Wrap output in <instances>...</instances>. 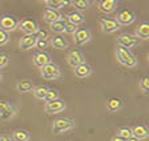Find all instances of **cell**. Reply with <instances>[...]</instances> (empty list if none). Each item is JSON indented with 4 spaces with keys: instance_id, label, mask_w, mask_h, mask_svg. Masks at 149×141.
<instances>
[{
    "instance_id": "1",
    "label": "cell",
    "mask_w": 149,
    "mask_h": 141,
    "mask_svg": "<svg viewBox=\"0 0 149 141\" xmlns=\"http://www.w3.org/2000/svg\"><path fill=\"white\" fill-rule=\"evenodd\" d=\"M116 57H117L118 63L123 64V65L128 67V68H133V67L137 65V59L129 49L124 47H117V51H116Z\"/></svg>"
},
{
    "instance_id": "2",
    "label": "cell",
    "mask_w": 149,
    "mask_h": 141,
    "mask_svg": "<svg viewBox=\"0 0 149 141\" xmlns=\"http://www.w3.org/2000/svg\"><path fill=\"white\" fill-rule=\"evenodd\" d=\"M72 128H74L73 120L68 119V117H60V119H57L55 122H53L52 132L55 136H59V135H61L63 132H67Z\"/></svg>"
},
{
    "instance_id": "3",
    "label": "cell",
    "mask_w": 149,
    "mask_h": 141,
    "mask_svg": "<svg viewBox=\"0 0 149 141\" xmlns=\"http://www.w3.org/2000/svg\"><path fill=\"white\" fill-rule=\"evenodd\" d=\"M60 75H61L60 68H59V65H56L55 63H49L41 68V76H43V78L47 80V81L56 80V78L60 77Z\"/></svg>"
},
{
    "instance_id": "4",
    "label": "cell",
    "mask_w": 149,
    "mask_h": 141,
    "mask_svg": "<svg viewBox=\"0 0 149 141\" xmlns=\"http://www.w3.org/2000/svg\"><path fill=\"white\" fill-rule=\"evenodd\" d=\"M19 24H20L19 19L13 15H4L0 17V29H3L8 33L11 31H15L19 27Z\"/></svg>"
},
{
    "instance_id": "5",
    "label": "cell",
    "mask_w": 149,
    "mask_h": 141,
    "mask_svg": "<svg viewBox=\"0 0 149 141\" xmlns=\"http://www.w3.org/2000/svg\"><path fill=\"white\" fill-rule=\"evenodd\" d=\"M140 41L141 40H140L139 38H136V36H133V35H129V33H123V35H120V36L117 38L118 45H120V47L127 48V49H129V48L137 45Z\"/></svg>"
},
{
    "instance_id": "6",
    "label": "cell",
    "mask_w": 149,
    "mask_h": 141,
    "mask_svg": "<svg viewBox=\"0 0 149 141\" xmlns=\"http://www.w3.org/2000/svg\"><path fill=\"white\" fill-rule=\"evenodd\" d=\"M74 44L76 45H84L85 43H88V41L92 39V33H91V31L88 28H77V31L74 32Z\"/></svg>"
},
{
    "instance_id": "7",
    "label": "cell",
    "mask_w": 149,
    "mask_h": 141,
    "mask_svg": "<svg viewBox=\"0 0 149 141\" xmlns=\"http://www.w3.org/2000/svg\"><path fill=\"white\" fill-rule=\"evenodd\" d=\"M100 27H101L102 32H105V33H112V32H116L117 29H120L121 25L116 22V19L102 17V19H100Z\"/></svg>"
},
{
    "instance_id": "8",
    "label": "cell",
    "mask_w": 149,
    "mask_h": 141,
    "mask_svg": "<svg viewBox=\"0 0 149 141\" xmlns=\"http://www.w3.org/2000/svg\"><path fill=\"white\" fill-rule=\"evenodd\" d=\"M65 103L64 100H60V99H57V100L55 101H51V103H45V105H44V109H45L47 113H49V115H55V113H60L63 112V110L65 109Z\"/></svg>"
},
{
    "instance_id": "9",
    "label": "cell",
    "mask_w": 149,
    "mask_h": 141,
    "mask_svg": "<svg viewBox=\"0 0 149 141\" xmlns=\"http://www.w3.org/2000/svg\"><path fill=\"white\" fill-rule=\"evenodd\" d=\"M19 27H20V29H22L25 35H35L37 31H39V29H40V28H39L37 22H35V20H32V19L23 20V22L19 24Z\"/></svg>"
},
{
    "instance_id": "10",
    "label": "cell",
    "mask_w": 149,
    "mask_h": 141,
    "mask_svg": "<svg viewBox=\"0 0 149 141\" xmlns=\"http://www.w3.org/2000/svg\"><path fill=\"white\" fill-rule=\"evenodd\" d=\"M67 60H68V64L72 67V68H76L80 64L85 63V57L81 53L80 51H71L67 56Z\"/></svg>"
},
{
    "instance_id": "11",
    "label": "cell",
    "mask_w": 149,
    "mask_h": 141,
    "mask_svg": "<svg viewBox=\"0 0 149 141\" xmlns=\"http://www.w3.org/2000/svg\"><path fill=\"white\" fill-rule=\"evenodd\" d=\"M134 20H136L134 12H132L129 10H124V11H121V12H118L116 22L120 25H128V24H132Z\"/></svg>"
},
{
    "instance_id": "12",
    "label": "cell",
    "mask_w": 149,
    "mask_h": 141,
    "mask_svg": "<svg viewBox=\"0 0 149 141\" xmlns=\"http://www.w3.org/2000/svg\"><path fill=\"white\" fill-rule=\"evenodd\" d=\"M16 108L13 105H11L7 101H0V117L4 120H8L11 117L15 116Z\"/></svg>"
},
{
    "instance_id": "13",
    "label": "cell",
    "mask_w": 149,
    "mask_h": 141,
    "mask_svg": "<svg viewBox=\"0 0 149 141\" xmlns=\"http://www.w3.org/2000/svg\"><path fill=\"white\" fill-rule=\"evenodd\" d=\"M36 43H37V38L35 35H24L22 39H20V48L23 51H28V49H32L33 47H36Z\"/></svg>"
},
{
    "instance_id": "14",
    "label": "cell",
    "mask_w": 149,
    "mask_h": 141,
    "mask_svg": "<svg viewBox=\"0 0 149 141\" xmlns=\"http://www.w3.org/2000/svg\"><path fill=\"white\" fill-rule=\"evenodd\" d=\"M52 63L51 61V56L47 52H41V51H39V52H36L33 56V64L36 67H39V68H43V67H45L47 64Z\"/></svg>"
},
{
    "instance_id": "15",
    "label": "cell",
    "mask_w": 149,
    "mask_h": 141,
    "mask_svg": "<svg viewBox=\"0 0 149 141\" xmlns=\"http://www.w3.org/2000/svg\"><path fill=\"white\" fill-rule=\"evenodd\" d=\"M117 6L118 3L116 0H101V1H99V8L104 13H111L113 11H116Z\"/></svg>"
},
{
    "instance_id": "16",
    "label": "cell",
    "mask_w": 149,
    "mask_h": 141,
    "mask_svg": "<svg viewBox=\"0 0 149 141\" xmlns=\"http://www.w3.org/2000/svg\"><path fill=\"white\" fill-rule=\"evenodd\" d=\"M43 16H44V20H45L47 23H49V24H52V23H55V22H59V20L63 19V15L59 11L49 10V8H45V10H44Z\"/></svg>"
},
{
    "instance_id": "17",
    "label": "cell",
    "mask_w": 149,
    "mask_h": 141,
    "mask_svg": "<svg viewBox=\"0 0 149 141\" xmlns=\"http://www.w3.org/2000/svg\"><path fill=\"white\" fill-rule=\"evenodd\" d=\"M132 136H133V138L136 141L145 140L149 136V129L145 125H137L132 129Z\"/></svg>"
},
{
    "instance_id": "18",
    "label": "cell",
    "mask_w": 149,
    "mask_h": 141,
    "mask_svg": "<svg viewBox=\"0 0 149 141\" xmlns=\"http://www.w3.org/2000/svg\"><path fill=\"white\" fill-rule=\"evenodd\" d=\"M73 69H74V75L77 76V77H80V78L88 77V76L92 73V67L87 63L80 64L79 67H76V68H73Z\"/></svg>"
},
{
    "instance_id": "19",
    "label": "cell",
    "mask_w": 149,
    "mask_h": 141,
    "mask_svg": "<svg viewBox=\"0 0 149 141\" xmlns=\"http://www.w3.org/2000/svg\"><path fill=\"white\" fill-rule=\"evenodd\" d=\"M49 44L52 45L55 49H67L68 48V41L65 40L61 36H53V39L49 41Z\"/></svg>"
},
{
    "instance_id": "20",
    "label": "cell",
    "mask_w": 149,
    "mask_h": 141,
    "mask_svg": "<svg viewBox=\"0 0 149 141\" xmlns=\"http://www.w3.org/2000/svg\"><path fill=\"white\" fill-rule=\"evenodd\" d=\"M136 38L140 40H146L149 38V24L148 23H141L136 28Z\"/></svg>"
},
{
    "instance_id": "21",
    "label": "cell",
    "mask_w": 149,
    "mask_h": 141,
    "mask_svg": "<svg viewBox=\"0 0 149 141\" xmlns=\"http://www.w3.org/2000/svg\"><path fill=\"white\" fill-rule=\"evenodd\" d=\"M69 4H71V1H68V0H45L47 8L55 11H57L59 8H63L65 6H69Z\"/></svg>"
},
{
    "instance_id": "22",
    "label": "cell",
    "mask_w": 149,
    "mask_h": 141,
    "mask_svg": "<svg viewBox=\"0 0 149 141\" xmlns=\"http://www.w3.org/2000/svg\"><path fill=\"white\" fill-rule=\"evenodd\" d=\"M33 83L31 80H22L16 84V89H17L19 93H27V92H31L33 89Z\"/></svg>"
},
{
    "instance_id": "23",
    "label": "cell",
    "mask_w": 149,
    "mask_h": 141,
    "mask_svg": "<svg viewBox=\"0 0 149 141\" xmlns=\"http://www.w3.org/2000/svg\"><path fill=\"white\" fill-rule=\"evenodd\" d=\"M31 135L24 129H17L12 133V141H29Z\"/></svg>"
},
{
    "instance_id": "24",
    "label": "cell",
    "mask_w": 149,
    "mask_h": 141,
    "mask_svg": "<svg viewBox=\"0 0 149 141\" xmlns=\"http://www.w3.org/2000/svg\"><path fill=\"white\" fill-rule=\"evenodd\" d=\"M121 107H123V101L118 97H111L107 101V108H108L111 112H117Z\"/></svg>"
},
{
    "instance_id": "25",
    "label": "cell",
    "mask_w": 149,
    "mask_h": 141,
    "mask_svg": "<svg viewBox=\"0 0 149 141\" xmlns=\"http://www.w3.org/2000/svg\"><path fill=\"white\" fill-rule=\"evenodd\" d=\"M67 19H68V23H72L74 25H79L81 23H84V16L81 15L80 12L77 11H73V12H69L68 16H67Z\"/></svg>"
},
{
    "instance_id": "26",
    "label": "cell",
    "mask_w": 149,
    "mask_h": 141,
    "mask_svg": "<svg viewBox=\"0 0 149 141\" xmlns=\"http://www.w3.org/2000/svg\"><path fill=\"white\" fill-rule=\"evenodd\" d=\"M47 91H48V88H47L45 85H39V87H35L33 89H32L33 96L36 99H39V100H44V99H45Z\"/></svg>"
},
{
    "instance_id": "27",
    "label": "cell",
    "mask_w": 149,
    "mask_h": 141,
    "mask_svg": "<svg viewBox=\"0 0 149 141\" xmlns=\"http://www.w3.org/2000/svg\"><path fill=\"white\" fill-rule=\"evenodd\" d=\"M65 20L61 19L59 20V22H55L52 23V24H49V28L52 32H55V33H63L64 32V28H65Z\"/></svg>"
},
{
    "instance_id": "28",
    "label": "cell",
    "mask_w": 149,
    "mask_h": 141,
    "mask_svg": "<svg viewBox=\"0 0 149 141\" xmlns=\"http://www.w3.org/2000/svg\"><path fill=\"white\" fill-rule=\"evenodd\" d=\"M71 4L77 10V12H79V11L88 10L89 6H91V1H88V0H73V1H71Z\"/></svg>"
},
{
    "instance_id": "29",
    "label": "cell",
    "mask_w": 149,
    "mask_h": 141,
    "mask_svg": "<svg viewBox=\"0 0 149 141\" xmlns=\"http://www.w3.org/2000/svg\"><path fill=\"white\" fill-rule=\"evenodd\" d=\"M117 136L121 138H124V140H127V141H130L133 138V136H132V129L128 128V126H123V128L118 129Z\"/></svg>"
},
{
    "instance_id": "30",
    "label": "cell",
    "mask_w": 149,
    "mask_h": 141,
    "mask_svg": "<svg viewBox=\"0 0 149 141\" xmlns=\"http://www.w3.org/2000/svg\"><path fill=\"white\" fill-rule=\"evenodd\" d=\"M59 99V92L56 89H48L47 91V94H45V103H51V101H55Z\"/></svg>"
},
{
    "instance_id": "31",
    "label": "cell",
    "mask_w": 149,
    "mask_h": 141,
    "mask_svg": "<svg viewBox=\"0 0 149 141\" xmlns=\"http://www.w3.org/2000/svg\"><path fill=\"white\" fill-rule=\"evenodd\" d=\"M140 88H141L145 93L149 92V77L148 76H143V77H141V80H140Z\"/></svg>"
},
{
    "instance_id": "32",
    "label": "cell",
    "mask_w": 149,
    "mask_h": 141,
    "mask_svg": "<svg viewBox=\"0 0 149 141\" xmlns=\"http://www.w3.org/2000/svg\"><path fill=\"white\" fill-rule=\"evenodd\" d=\"M49 47V39H45V40H37L36 43V48L37 49H41V52H44V49Z\"/></svg>"
},
{
    "instance_id": "33",
    "label": "cell",
    "mask_w": 149,
    "mask_h": 141,
    "mask_svg": "<svg viewBox=\"0 0 149 141\" xmlns=\"http://www.w3.org/2000/svg\"><path fill=\"white\" fill-rule=\"evenodd\" d=\"M9 41V33L3 29H0V45H6Z\"/></svg>"
},
{
    "instance_id": "34",
    "label": "cell",
    "mask_w": 149,
    "mask_h": 141,
    "mask_svg": "<svg viewBox=\"0 0 149 141\" xmlns=\"http://www.w3.org/2000/svg\"><path fill=\"white\" fill-rule=\"evenodd\" d=\"M77 31V25H74V24H72V23H65V28H64V32H67V33H69V35H73L74 32Z\"/></svg>"
},
{
    "instance_id": "35",
    "label": "cell",
    "mask_w": 149,
    "mask_h": 141,
    "mask_svg": "<svg viewBox=\"0 0 149 141\" xmlns=\"http://www.w3.org/2000/svg\"><path fill=\"white\" fill-rule=\"evenodd\" d=\"M37 38V40H45V39H49L48 36H49V33H48V31L47 29H39V31L36 32V35H35Z\"/></svg>"
},
{
    "instance_id": "36",
    "label": "cell",
    "mask_w": 149,
    "mask_h": 141,
    "mask_svg": "<svg viewBox=\"0 0 149 141\" xmlns=\"http://www.w3.org/2000/svg\"><path fill=\"white\" fill-rule=\"evenodd\" d=\"M8 61H9V56L6 53H0V69L4 68L6 65H8Z\"/></svg>"
},
{
    "instance_id": "37",
    "label": "cell",
    "mask_w": 149,
    "mask_h": 141,
    "mask_svg": "<svg viewBox=\"0 0 149 141\" xmlns=\"http://www.w3.org/2000/svg\"><path fill=\"white\" fill-rule=\"evenodd\" d=\"M0 141H12V138L8 137V136H1V137H0Z\"/></svg>"
},
{
    "instance_id": "38",
    "label": "cell",
    "mask_w": 149,
    "mask_h": 141,
    "mask_svg": "<svg viewBox=\"0 0 149 141\" xmlns=\"http://www.w3.org/2000/svg\"><path fill=\"white\" fill-rule=\"evenodd\" d=\"M111 141H127V140H124V138H121V137H118V136H115V137L112 138Z\"/></svg>"
},
{
    "instance_id": "39",
    "label": "cell",
    "mask_w": 149,
    "mask_h": 141,
    "mask_svg": "<svg viewBox=\"0 0 149 141\" xmlns=\"http://www.w3.org/2000/svg\"><path fill=\"white\" fill-rule=\"evenodd\" d=\"M1 78H3V75H1V71H0V80H1Z\"/></svg>"
},
{
    "instance_id": "40",
    "label": "cell",
    "mask_w": 149,
    "mask_h": 141,
    "mask_svg": "<svg viewBox=\"0 0 149 141\" xmlns=\"http://www.w3.org/2000/svg\"><path fill=\"white\" fill-rule=\"evenodd\" d=\"M130 141H132V140H130Z\"/></svg>"
}]
</instances>
